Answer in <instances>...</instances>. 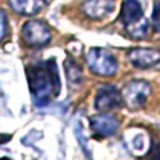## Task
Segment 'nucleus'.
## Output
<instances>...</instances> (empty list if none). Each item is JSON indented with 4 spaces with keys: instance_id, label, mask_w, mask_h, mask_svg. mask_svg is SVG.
<instances>
[{
    "instance_id": "nucleus-1",
    "label": "nucleus",
    "mask_w": 160,
    "mask_h": 160,
    "mask_svg": "<svg viewBox=\"0 0 160 160\" xmlns=\"http://www.w3.org/2000/svg\"><path fill=\"white\" fill-rule=\"evenodd\" d=\"M28 82L37 106H45L58 96L61 82L55 59H48L28 68Z\"/></svg>"
},
{
    "instance_id": "nucleus-2",
    "label": "nucleus",
    "mask_w": 160,
    "mask_h": 160,
    "mask_svg": "<svg viewBox=\"0 0 160 160\" xmlns=\"http://www.w3.org/2000/svg\"><path fill=\"white\" fill-rule=\"evenodd\" d=\"M120 21L131 38H144L149 32V21L144 18L142 7L138 0H123Z\"/></svg>"
},
{
    "instance_id": "nucleus-3",
    "label": "nucleus",
    "mask_w": 160,
    "mask_h": 160,
    "mask_svg": "<svg viewBox=\"0 0 160 160\" xmlns=\"http://www.w3.org/2000/svg\"><path fill=\"white\" fill-rule=\"evenodd\" d=\"M88 69L95 75L109 77L114 75L118 69V62L112 53L104 48H90L85 56Z\"/></svg>"
},
{
    "instance_id": "nucleus-4",
    "label": "nucleus",
    "mask_w": 160,
    "mask_h": 160,
    "mask_svg": "<svg viewBox=\"0 0 160 160\" xmlns=\"http://www.w3.org/2000/svg\"><path fill=\"white\" fill-rule=\"evenodd\" d=\"M21 38L22 42L31 48H40L50 43L51 40V31L48 24L42 19H29L24 22L21 29Z\"/></svg>"
},
{
    "instance_id": "nucleus-5",
    "label": "nucleus",
    "mask_w": 160,
    "mask_h": 160,
    "mask_svg": "<svg viewBox=\"0 0 160 160\" xmlns=\"http://www.w3.org/2000/svg\"><path fill=\"white\" fill-rule=\"evenodd\" d=\"M120 93H122L123 102L130 109H139L146 104V101L149 98L151 85L148 82H144V80H131L123 87V90Z\"/></svg>"
},
{
    "instance_id": "nucleus-6",
    "label": "nucleus",
    "mask_w": 160,
    "mask_h": 160,
    "mask_svg": "<svg viewBox=\"0 0 160 160\" xmlns=\"http://www.w3.org/2000/svg\"><path fill=\"white\" fill-rule=\"evenodd\" d=\"M122 104H123L122 93H120L114 85H101L96 90L95 108L99 112H111L114 109H118Z\"/></svg>"
},
{
    "instance_id": "nucleus-7",
    "label": "nucleus",
    "mask_w": 160,
    "mask_h": 160,
    "mask_svg": "<svg viewBox=\"0 0 160 160\" xmlns=\"http://www.w3.org/2000/svg\"><path fill=\"white\" fill-rule=\"evenodd\" d=\"M118 118L112 114H98L95 117L90 118V127H91V131L93 135L98 136V138H108V136H112L117 133L118 130Z\"/></svg>"
},
{
    "instance_id": "nucleus-8",
    "label": "nucleus",
    "mask_w": 160,
    "mask_h": 160,
    "mask_svg": "<svg viewBox=\"0 0 160 160\" xmlns=\"http://www.w3.org/2000/svg\"><path fill=\"white\" fill-rule=\"evenodd\" d=\"M130 62L138 69H148L160 62V51L152 48H133L128 51Z\"/></svg>"
},
{
    "instance_id": "nucleus-9",
    "label": "nucleus",
    "mask_w": 160,
    "mask_h": 160,
    "mask_svg": "<svg viewBox=\"0 0 160 160\" xmlns=\"http://www.w3.org/2000/svg\"><path fill=\"white\" fill-rule=\"evenodd\" d=\"M114 0H83L82 11L91 19H102L114 11Z\"/></svg>"
},
{
    "instance_id": "nucleus-10",
    "label": "nucleus",
    "mask_w": 160,
    "mask_h": 160,
    "mask_svg": "<svg viewBox=\"0 0 160 160\" xmlns=\"http://www.w3.org/2000/svg\"><path fill=\"white\" fill-rule=\"evenodd\" d=\"M8 5L21 16H32L45 8L47 0H8Z\"/></svg>"
},
{
    "instance_id": "nucleus-11",
    "label": "nucleus",
    "mask_w": 160,
    "mask_h": 160,
    "mask_svg": "<svg viewBox=\"0 0 160 160\" xmlns=\"http://www.w3.org/2000/svg\"><path fill=\"white\" fill-rule=\"evenodd\" d=\"M64 69H66V75H68V80L71 85H78L82 82V69H80V66L74 61V59H68L64 62Z\"/></svg>"
},
{
    "instance_id": "nucleus-12",
    "label": "nucleus",
    "mask_w": 160,
    "mask_h": 160,
    "mask_svg": "<svg viewBox=\"0 0 160 160\" xmlns=\"http://www.w3.org/2000/svg\"><path fill=\"white\" fill-rule=\"evenodd\" d=\"M152 28L155 31H160V0H157L155 5H154V11H152Z\"/></svg>"
},
{
    "instance_id": "nucleus-13",
    "label": "nucleus",
    "mask_w": 160,
    "mask_h": 160,
    "mask_svg": "<svg viewBox=\"0 0 160 160\" xmlns=\"http://www.w3.org/2000/svg\"><path fill=\"white\" fill-rule=\"evenodd\" d=\"M7 32H8V19L5 11L0 10V42L7 37Z\"/></svg>"
},
{
    "instance_id": "nucleus-14",
    "label": "nucleus",
    "mask_w": 160,
    "mask_h": 160,
    "mask_svg": "<svg viewBox=\"0 0 160 160\" xmlns=\"http://www.w3.org/2000/svg\"><path fill=\"white\" fill-rule=\"evenodd\" d=\"M149 160H160V142L152 149V152L149 154Z\"/></svg>"
},
{
    "instance_id": "nucleus-15",
    "label": "nucleus",
    "mask_w": 160,
    "mask_h": 160,
    "mask_svg": "<svg viewBox=\"0 0 160 160\" xmlns=\"http://www.w3.org/2000/svg\"><path fill=\"white\" fill-rule=\"evenodd\" d=\"M8 139H10V135H0V144L5 142V141H8Z\"/></svg>"
},
{
    "instance_id": "nucleus-16",
    "label": "nucleus",
    "mask_w": 160,
    "mask_h": 160,
    "mask_svg": "<svg viewBox=\"0 0 160 160\" xmlns=\"http://www.w3.org/2000/svg\"><path fill=\"white\" fill-rule=\"evenodd\" d=\"M3 160H8V158H3Z\"/></svg>"
}]
</instances>
